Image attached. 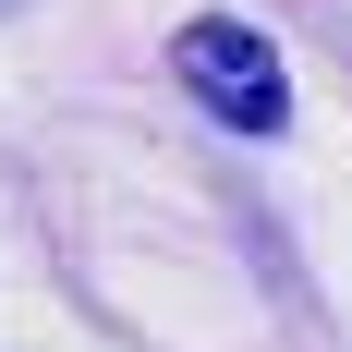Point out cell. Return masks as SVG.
<instances>
[{"instance_id": "1", "label": "cell", "mask_w": 352, "mask_h": 352, "mask_svg": "<svg viewBox=\"0 0 352 352\" xmlns=\"http://www.w3.org/2000/svg\"><path fill=\"white\" fill-rule=\"evenodd\" d=\"M170 73H182V98L207 109V122H231V134H292V73L280 49L255 25H231V12H195V25L170 36Z\"/></svg>"}, {"instance_id": "2", "label": "cell", "mask_w": 352, "mask_h": 352, "mask_svg": "<svg viewBox=\"0 0 352 352\" xmlns=\"http://www.w3.org/2000/svg\"><path fill=\"white\" fill-rule=\"evenodd\" d=\"M0 12H12V0H0Z\"/></svg>"}]
</instances>
